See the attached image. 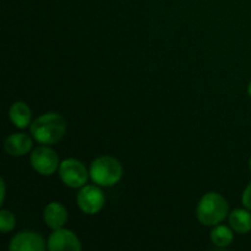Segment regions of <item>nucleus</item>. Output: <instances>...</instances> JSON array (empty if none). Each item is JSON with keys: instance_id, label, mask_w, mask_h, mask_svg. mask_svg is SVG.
<instances>
[{"instance_id": "7", "label": "nucleus", "mask_w": 251, "mask_h": 251, "mask_svg": "<svg viewBox=\"0 0 251 251\" xmlns=\"http://www.w3.org/2000/svg\"><path fill=\"white\" fill-rule=\"evenodd\" d=\"M47 248L51 251H80L82 249L80 240L76 237L75 233L63 229V228L54 229V232L49 237Z\"/></svg>"}, {"instance_id": "10", "label": "nucleus", "mask_w": 251, "mask_h": 251, "mask_svg": "<svg viewBox=\"0 0 251 251\" xmlns=\"http://www.w3.org/2000/svg\"><path fill=\"white\" fill-rule=\"evenodd\" d=\"M66 220H68V212L61 203L50 202L44 210V221L51 229L61 228L66 223Z\"/></svg>"}, {"instance_id": "12", "label": "nucleus", "mask_w": 251, "mask_h": 251, "mask_svg": "<svg viewBox=\"0 0 251 251\" xmlns=\"http://www.w3.org/2000/svg\"><path fill=\"white\" fill-rule=\"evenodd\" d=\"M229 225L234 232L244 234L251 230V213L243 208H237L229 215Z\"/></svg>"}, {"instance_id": "11", "label": "nucleus", "mask_w": 251, "mask_h": 251, "mask_svg": "<svg viewBox=\"0 0 251 251\" xmlns=\"http://www.w3.org/2000/svg\"><path fill=\"white\" fill-rule=\"evenodd\" d=\"M31 109L25 102H15L10 108V119L19 129H25L31 123Z\"/></svg>"}, {"instance_id": "8", "label": "nucleus", "mask_w": 251, "mask_h": 251, "mask_svg": "<svg viewBox=\"0 0 251 251\" xmlns=\"http://www.w3.org/2000/svg\"><path fill=\"white\" fill-rule=\"evenodd\" d=\"M11 251H44L46 242L34 232H21L12 238L9 245Z\"/></svg>"}, {"instance_id": "13", "label": "nucleus", "mask_w": 251, "mask_h": 251, "mask_svg": "<svg viewBox=\"0 0 251 251\" xmlns=\"http://www.w3.org/2000/svg\"><path fill=\"white\" fill-rule=\"evenodd\" d=\"M211 240L216 247L226 248L233 242V232L226 226H218L211 232Z\"/></svg>"}, {"instance_id": "2", "label": "nucleus", "mask_w": 251, "mask_h": 251, "mask_svg": "<svg viewBox=\"0 0 251 251\" xmlns=\"http://www.w3.org/2000/svg\"><path fill=\"white\" fill-rule=\"evenodd\" d=\"M228 202L217 193H208L199 201L196 216L203 226H216L228 215Z\"/></svg>"}, {"instance_id": "15", "label": "nucleus", "mask_w": 251, "mask_h": 251, "mask_svg": "<svg viewBox=\"0 0 251 251\" xmlns=\"http://www.w3.org/2000/svg\"><path fill=\"white\" fill-rule=\"evenodd\" d=\"M243 205L248 208V210H251V183L247 186V189L243 193Z\"/></svg>"}, {"instance_id": "16", "label": "nucleus", "mask_w": 251, "mask_h": 251, "mask_svg": "<svg viewBox=\"0 0 251 251\" xmlns=\"http://www.w3.org/2000/svg\"><path fill=\"white\" fill-rule=\"evenodd\" d=\"M4 198H5V181L1 180V202H0V203H2V201H4Z\"/></svg>"}, {"instance_id": "1", "label": "nucleus", "mask_w": 251, "mask_h": 251, "mask_svg": "<svg viewBox=\"0 0 251 251\" xmlns=\"http://www.w3.org/2000/svg\"><path fill=\"white\" fill-rule=\"evenodd\" d=\"M66 131V122L58 113H46L31 124V134L44 145L56 144Z\"/></svg>"}, {"instance_id": "17", "label": "nucleus", "mask_w": 251, "mask_h": 251, "mask_svg": "<svg viewBox=\"0 0 251 251\" xmlns=\"http://www.w3.org/2000/svg\"><path fill=\"white\" fill-rule=\"evenodd\" d=\"M248 93H249V96L251 97V82L249 83V87H248Z\"/></svg>"}, {"instance_id": "6", "label": "nucleus", "mask_w": 251, "mask_h": 251, "mask_svg": "<svg viewBox=\"0 0 251 251\" xmlns=\"http://www.w3.org/2000/svg\"><path fill=\"white\" fill-rule=\"evenodd\" d=\"M31 164L42 176H51L59 167V158L55 152L47 146L38 147L31 154Z\"/></svg>"}, {"instance_id": "3", "label": "nucleus", "mask_w": 251, "mask_h": 251, "mask_svg": "<svg viewBox=\"0 0 251 251\" xmlns=\"http://www.w3.org/2000/svg\"><path fill=\"white\" fill-rule=\"evenodd\" d=\"M90 176L98 185L113 186L122 179L123 167L114 157H98L91 164Z\"/></svg>"}, {"instance_id": "4", "label": "nucleus", "mask_w": 251, "mask_h": 251, "mask_svg": "<svg viewBox=\"0 0 251 251\" xmlns=\"http://www.w3.org/2000/svg\"><path fill=\"white\" fill-rule=\"evenodd\" d=\"M61 180L69 188H81L87 183L88 172L82 162L75 158L64 159L59 167Z\"/></svg>"}, {"instance_id": "14", "label": "nucleus", "mask_w": 251, "mask_h": 251, "mask_svg": "<svg viewBox=\"0 0 251 251\" xmlns=\"http://www.w3.org/2000/svg\"><path fill=\"white\" fill-rule=\"evenodd\" d=\"M15 225H16V220H15V216L12 215L10 211L2 210L0 212V227H1L2 233H7L10 230L14 229Z\"/></svg>"}, {"instance_id": "5", "label": "nucleus", "mask_w": 251, "mask_h": 251, "mask_svg": "<svg viewBox=\"0 0 251 251\" xmlns=\"http://www.w3.org/2000/svg\"><path fill=\"white\" fill-rule=\"evenodd\" d=\"M104 194L98 186L86 185L78 191L77 205L81 211L87 215H95L102 210L104 205Z\"/></svg>"}, {"instance_id": "18", "label": "nucleus", "mask_w": 251, "mask_h": 251, "mask_svg": "<svg viewBox=\"0 0 251 251\" xmlns=\"http://www.w3.org/2000/svg\"><path fill=\"white\" fill-rule=\"evenodd\" d=\"M249 168H250V171H251V158H250V161H249Z\"/></svg>"}, {"instance_id": "9", "label": "nucleus", "mask_w": 251, "mask_h": 251, "mask_svg": "<svg viewBox=\"0 0 251 251\" xmlns=\"http://www.w3.org/2000/svg\"><path fill=\"white\" fill-rule=\"evenodd\" d=\"M4 147L11 156H24L32 149V140L26 134H12L6 137Z\"/></svg>"}]
</instances>
